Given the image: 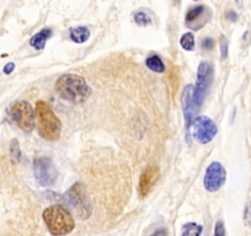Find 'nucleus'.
<instances>
[{
    "label": "nucleus",
    "mask_w": 251,
    "mask_h": 236,
    "mask_svg": "<svg viewBox=\"0 0 251 236\" xmlns=\"http://www.w3.org/2000/svg\"><path fill=\"white\" fill-rule=\"evenodd\" d=\"M69 37H71V40L73 42L84 43L90 37V30L88 27H84V26L71 28V31H69Z\"/></svg>",
    "instance_id": "nucleus-14"
},
{
    "label": "nucleus",
    "mask_w": 251,
    "mask_h": 236,
    "mask_svg": "<svg viewBox=\"0 0 251 236\" xmlns=\"http://www.w3.org/2000/svg\"><path fill=\"white\" fill-rule=\"evenodd\" d=\"M194 85H187L183 90L182 94V110H183V117H185L186 129H190L191 124L195 121V116L199 112V108L196 107V103L194 100Z\"/></svg>",
    "instance_id": "nucleus-10"
},
{
    "label": "nucleus",
    "mask_w": 251,
    "mask_h": 236,
    "mask_svg": "<svg viewBox=\"0 0 251 236\" xmlns=\"http://www.w3.org/2000/svg\"><path fill=\"white\" fill-rule=\"evenodd\" d=\"M33 172L38 184L43 187H50L57 180V170L50 158H36L33 160Z\"/></svg>",
    "instance_id": "nucleus-6"
},
{
    "label": "nucleus",
    "mask_w": 251,
    "mask_h": 236,
    "mask_svg": "<svg viewBox=\"0 0 251 236\" xmlns=\"http://www.w3.org/2000/svg\"><path fill=\"white\" fill-rule=\"evenodd\" d=\"M203 228L196 223H187L182 226L181 236H201Z\"/></svg>",
    "instance_id": "nucleus-16"
},
{
    "label": "nucleus",
    "mask_w": 251,
    "mask_h": 236,
    "mask_svg": "<svg viewBox=\"0 0 251 236\" xmlns=\"http://www.w3.org/2000/svg\"><path fill=\"white\" fill-rule=\"evenodd\" d=\"M249 218H250V220H251V207H250V209H249Z\"/></svg>",
    "instance_id": "nucleus-25"
},
{
    "label": "nucleus",
    "mask_w": 251,
    "mask_h": 236,
    "mask_svg": "<svg viewBox=\"0 0 251 236\" xmlns=\"http://www.w3.org/2000/svg\"><path fill=\"white\" fill-rule=\"evenodd\" d=\"M151 236H166V230H164V229H159V230H156L155 233L151 234Z\"/></svg>",
    "instance_id": "nucleus-24"
},
{
    "label": "nucleus",
    "mask_w": 251,
    "mask_h": 236,
    "mask_svg": "<svg viewBox=\"0 0 251 236\" xmlns=\"http://www.w3.org/2000/svg\"><path fill=\"white\" fill-rule=\"evenodd\" d=\"M42 216L48 231L54 236L67 235L72 233L75 226V221L72 214L62 206L48 207L45 209Z\"/></svg>",
    "instance_id": "nucleus-3"
},
{
    "label": "nucleus",
    "mask_w": 251,
    "mask_h": 236,
    "mask_svg": "<svg viewBox=\"0 0 251 236\" xmlns=\"http://www.w3.org/2000/svg\"><path fill=\"white\" fill-rule=\"evenodd\" d=\"M35 118L37 119V128L40 136L48 142L57 141L62 132V123L54 115L52 108L45 102L38 101L35 107Z\"/></svg>",
    "instance_id": "nucleus-2"
},
{
    "label": "nucleus",
    "mask_w": 251,
    "mask_h": 236,
    "mask_svg": "<svg viewBox=\"0 0 251 236\" xmlns=\"http://www.w3.org/2000/svg\"><path fill=\"white\" fill-rule=\"evenodd\" d=\"M159 168L154 165H149L144 168L139 180V194L141 197H147L153 189L154 185L159 179Z\"/></svg>",
    "instance_id": "nucleus-12"
},
{
    "label": "nucleus",
    "mask_w": 251,
    "mask_h": 236,
    "mask_svg": "<svg viewBox=\"0 0 251 236\" xmlns=\"http://www.w3.org/2000/svg\"><path fill=\"white\" fill-rule=\"evenodd\" d=\"M52 36V30L50 27L42 28L38 33H36L35 36H32V38L30 40L31 47H33L37 50H42L45 48L46 43L50 40V37Z\"/></svg>",
    "instance_id": "nucleus-13"
},
{
    "label": "nucleus",
    "mask_w": 251,
    "mask_h": 236,
    "mask_svg": "<svg viewBox=\"0 0 251 236\" xmlns=\"http://www.w3.org/2000/svg\"><path fill=\"white\" fill-rule=\"evenodd\" d=\"M68 199L74 211L80 215V218H88L90 215V204H89L86 194L84 192L83 186L80 184L74 185L71 191L68 192Z\"/></svg>",
    "instance_id": "nucleus-9"
},
{
    "label": "nucleus",
    "mask_w": 251,
    "mask_h": 236,
    "mask_svg": "<svg viewBox=\"0 0 251 236\" xmlns=\"http://www.w3.org/2000/svg\"><path fill=\"white\" fill-rule=\"evenodd\" d=\"M213 46H214V41L212 40V38H204V40H202V42H201L202 49L209 50L213 48Z\"/></svg>",
    "instance_id": "nucleus-21"
},
{
    "label": "nucleus",
    "mask_w": 251,
    "mask_h": 236,
    "mask_svg": "<svg viewBox=\"0 0 251 236\" xmlns=\"http://www.w3.org/2000/svg\"><path fill=\"white\" fill-rule=\"evenodd\" d=\"M221 52H222V58H226L228 55V42H226V37H222L221 41Z\"/></svg>",
    "instance_id": "nucleus-22"
},
{
    "label": "nucleus",
    "mask_w": 251,
    "mask_h": 236,
    "mask_svg": "<svg viewBox=\"0 0 251 236\" xmlns=\"http://www.w3.org/2000/svg\"><path fill=\"white\" fill-rule=\"evenodd\" d=\"M180 45H181V47H182L185 50H188V52H190V50H194V48H195V36H194V33H191V32L185 33V35L181 37Z\"/></svg>",
    "instance_id": "nucleus-17"
},
{
    "label": "nucleus",
    "mask_w": 251,
    "mask_h": 236,
    "mask_svg": "<svg viewBox=\"0 0 251 236\" xmlns=\"http://www.w3.org/2000/svg\"><path fill=\"white\" fill-rule=\"evenodd\" d=\"M192 126H194V129H192L194 138L201 144L211 143L214 137L217 136V132H218L216 123L207 116L197 117Z\"/></svg>",
    "instance_id": "nucleus-7"
},
{
    "label": "nucleus",
    "mask_w": 251,
    "mask_h": 236,
    "mask_svg": "<svg viewBox=\"0 0 251 236\" xmlns=\"http://www.w3.org/2000/svg\"><path fill=\"white\" fill-rule=\"evenodd\" d=\"M146 64L151 71H155V73H164L165 71V66H164L159 55H151L146 61Z\"/></svg>",
    "instance_id": "nucleus-15"
},
{
    "label": "nucleus",
    "mask_w": 251,
    "mask_h": 236,
    "mask_svg": "<svg viewBox=\"0 0 251 236\" xmlns=\"http://www.w3.org/2000/svg\"><path fill=\"white\" fill-rule=\"evenodd\" d=\"M14 69H15V64L11 63V62H10V63H8L5 67H4V73L8 74V75H9V74L13 73Z\"/></svg>",
    "instance_id": "nucleus-23"
},
{
    "label": "nucleus",
    "mask_w": 251,
    "mask_h": 236,
    "mask_svg": "<svg viewBox=\"0 0 251 236\" xmlns=\"http://www.w3.org/2000/svg\"><path fill=\"white\" fill-rule=\"evenodd\" d=\"M10 155L11 159L14 160V163H19L21 158V151H20V145H19V142L16 139H13L10 144Z\"/></svg>",
    "instance_id": "nucleus-18"
},
{
    "label": "nucleus",
    "mask_w": 251,
    "mask_h": 236,
    "mask_svg": "<svg viewBox=\"0 0 251 236\" xmlns=\"http://www.w3.org/2000/svg\"><path fill=\"white\" fill-rule=\"evenodd\" d=\"M213 236H226V228H224V223L222 220L217 221Z\"/></svg>",
    "instance_id": "nucleus-20"
},
{
    "label": "nucleus",
    "mask_w": 251,
    "mask_h": 236,
    "mask_svg": "<svg viewBox=\"0 0 251 236\" xmlns=\"http://www.w3.org/2000/svg\"><path fill=\"white\" fill-rule=\"evenodd\" d=\"M211 19V10L204 5H197L186 14V25L190 28L199 30Z\"/></svg>",
    "instance_id": "nucleus-11"
},
{
    "label": "nucleus",
    "mask_w": 251,
    "mask_h": 236,
    "mask_svg": "<svg viewBox=\"0 0 251 236\" xmlns=\"http://www.w3.org/2000/svg\"><path fill=\"white\" fill-rule=\"evenodd\" d=\"M134 21H136V24H138L139 26H148L151 24V19L149 18L144 11H138V13L134 15Z\"/></svg>",
    "instance_id": "nucleus-19"
},
{
    "label": "nucleus",
    "mask_w": 251,
    "mask_h": 236,
    "mask_svg": "<svg viewBox=\"0 0 251 236\" xmlns=\"http://www.w3.org/2000/svg\"><path fill=\"white\" fill-rule=\"evenodd\" d=\"M55 91L62 98L74 103L84 102L91 94V89L85 79L75 74L60 76L55 83Z\"/></svg>",
    "instance_id": "nucleus-1"
},
{
    "label": "nucleus",
    "mask_w": 251,
    "mask_h": 236,
    "mask_svg": "<svg viewBox=\"0 0 251 236\" xmlns=\"http://www.w3.org/2000/svg\"><path fill=\"white\" fill-rule=\"evenodd\" d=\"M226 179V168L223 167L221 163H212L207 167L206 175H204L203 185L204 189L208 192H217L224 185Z\"/></svg>",
    "instance_id": "nucleus-8"
},
{
    "label": "nucleus",
    "mask_w": 251,
    "mask_h": 236,
    "mask_svg": "<svg viewBox=\"0 0 251 236\" xmlns=\"http://www.w3.org/2000/svg\"><path fill=\"white\" fill-rule=\"evenodd\" d=\"M213 83V66L209 62H201L197 71L196 86L194 89V100L196 107L201 108L209 89Z\"/></svg>",
    "instance_id": "nucleus-4"
},
{
    "label": "nucleus",
    "mask_w": 251,
    "mask_h": 236,
    "mask_svg": "<svg viewBox=\"0 0 251 236\" xmlns=\"http://www.w3.org/2000/svg\"><path fill=\"white\" fill-rule=\"evenodd\" d=\"M10 115L13 121L24 132H31L35 128V112L26 101H18L14 103L10 108Z\"/></svg>",
    "instance_id": "nucleus-5"
}]
</instances>
